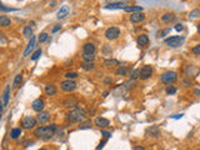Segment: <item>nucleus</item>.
Segmentation results:
<instances>
[{"label":"nucleus","instance_id":"nucleus-53","mask_svg":"<svg viewBox=\"0 0 200 150\" xmlns=\"http://www.w3.org/2000/svg\"><path fill=\"white\" fill-rule=\"evenodd\" d=\"M0 119H2V113H0Z\"/></svg>","mask_w":200,"mask_h":150},{"label":"nucleus","instance_id":"nucleus-45","mask_svg":"<svg viewBox=\"0 0 200 150\" xmlns=\"http://www.w3.org/2000/svg\"><path fill=\"white\" fill-rule=\"evenodd\" d=\"M173 118L174 119H180V118H183V114H177V115H174Z\"/></svg>","mask_w":200,"mask_h":150},{"label":"nucleus","instance_id":"nucleus-48","mask_svg":"<svg viewBox=\"0 0 200 150\" xmlns=\"http://www.w3.org/2000/svg\"><path fill=\"white\" fill-rule=\"evenodd\" d=\"M134 150H145V149H144L143 146H135V148H134Z\"/></svg>","mask_w":200,"mask_h":150},{"label":"nucleus","instance_id":"nucleus-8","mask_svg":"<svg viewBox=\"0 0 200 150\" xmlns=\"http://www.w3.org/2000/svg\"><path fill=\"white\" fill-rule=\"evenodd\" d=\"M60 86H61V89L64 91H68V93H70V91L77 89V83L73 81V80H64L61 84H60Z\"/></svg>","mask_w":200,"mask_h":150},{"label":"nucleus","instance_id":"nucleus-24","mask_svg":"<svg viewBox=\"0 0 200 150\" xmlns=\"http://www.w3.org/2000/svg\"><path fill=\"white\" fill-rule=\"evenodd\" d=\"M10 24H11V21H10V19L8 18L6 15H2V16H0V25H2V27L6 28V27H9Z\"/></svg>","mask_w":200,"mask_h":150},{"label":"nucleus","instance_id":"nucleus-32","mask_svg":"<svg viewBox=\"0 0 200 150\" xmlns=\"http://www.w3.org/2000/svg\"><path fill=\"white\" fill-rule=\"evenodd\" d=\"M65 78L66 80H73L75 78H78V73H75V71H68L65 74Z\"/></svg>","mask_w":200,"mask_h":150},{"label":"nucleus","instance_id":"nucleus-7","mask_svg":"<svg viewBox=\"0 0 200 150\" xmlns=\"http://www.w3.org/2000/svg\"><path fill=\"white\" fill-rule=\"evenodd\" d=\"M120 35V29L119 28H109L106 31H105V38L106 39H109V40H114L116 39Z\"/></svg>","mask_w":200,"mask_h":150},{"label":"nucleus","instance_id":"nucleus-12","mask_svg":"<svg viewBox=\"0 0 200 150\" xmlns=\"http://www.w3.org/2000/svg\"><path fill=\"white\" fill-rule=\"evenodd\" d=\"M35 41H36V38H35V36H31V38H30L29 44H28L27 49H25V52H24V58L29 56V54L31 53V50L34 49V46H35Z\"/></svg>","mask_w":200,"mask_h":150},{"label":"nucleus","instance_id":"nucleus-13","mask_svg":"<svg viewBox=\"0 0 200 150\" xmlns=\"http://www.w3.org/2000/svg\"><path fill=\"white\" fill-rule=\"evenodd\" d=\"M49 118H50V114L46 113V111H41L39 113L38 118H36V121L40 123V124H46L49 121Z\"/></svg>","mask_w":200,"mask_h":150},{"label":"nucleus","instance_id":"nucleus-9","mask_svg":"<svg viewBox=\"0 0 200 150\" xmlns=\"http://www.w3.org/2000/svg\"><path fill=\"white\" fill-rule=\"evenodd\" d=\"M69 13H70V6L69 5H63L61 8H60V10L58 11V19H64L65 16H68L69 15Z\"/></svg>","mask_w":200,"mask_h":150},{"label":"nucleus","instance_id":"nucleus-29","mask_svg":"<svg viewBox=\"0 0 200 150\" xmlns=\"http://www.w3.org/2000/svg\"><path fill=\"white\" fill-rule=\"evenodd\" d=\"M81 68L84 69V70H86V71H89V70H93V69H94V63H89V61H85L84 64L81 65Z\"/></svg>","mask_w":200,"mask_h":150},{"label":"nucleus","instance_id":"nucleus-19","mask_svg":"<svg viewBox=\"0 0 200 150\" xmlns=\"http://www.w3.org/2000/svg\"><path fill=\"white\" fill-rule=\"evenodd\" d=\"M45 93H46V95H49V96L55 95V94H56V86L53 85V84H48V85L45 86Z\"/></svg>","mask_w":200,"mask_h":150},{"label":"nucleus","instance_id":"nucleus-20","mask_svg":"<svg viewBox=\"0 0 200 150\" xmlns=\"http://www.w3.org/2000/svg\"><path fill=\"white\" fill-rule=\"evenodd\" d=\"M124 10L127 13L135 14V13H141V11H143V8H141V6H125Z\"/></svg>","mask_w":200,"mask_h":150},{"label":"nucleus","instance_id":"nucleus-17","mask_svg":"<svg viewBox=\"0 0 200 150\" xmlns=\"http://www.w3.org/2000/svg\"><path fill=\"white\" fill-rule=\"evenodd\" d=\"M149 44V36L146 34H141L138 38V45L139 46H146Z\"/></svg>","mask_w":200,"mask_h":150},{"label":"nucleus","instance_id":"nucleus-42","mask_svg":"<svg viewBox=\"0 0 200 150\" xmlns=\"http://www.w3.org/2000/svg\"><path fill=\"white\" fill-rule=\"evenodd\" d=\"M105 143H106V140H103V141H102V143H100V144L98 145V148H96V149H98V150H100V149H103V146H104V144H105Z\"/></svg>","mask_w":200,"mask_h":150},{"label":"nucleus","instance_id":"nucleus-44","mask_svg":"<svg viewBox=\"0 0 200 150\" xmlns=\"http://www.w3.org/2000/svg\"><path fill=\"white\" fill-rule=\"evenodd\" d=\"M61 29V25H58V27H55L54 29H53V33H56L58 30H60Z\"/></svg>","mask_w":200,"mask_h":150},{"label":"nucleus","instance_id":"nucleus-40","mask_svg":"<svg viewBox=\"0 0 200 150\" xmlns=\"http://www.w3.org/2000/svg\"><path fill=\"white\" fill-rule=\"evenodd\" d=\"M0 10H2V11H14L15 9H11V8H6V6H0Z\"/></svg>","mask_w":200,"mask_h":150},{"label":"nucleus","instance_id":"nucleus-22","mask_svg":"<svg viewBox=\"0 0 200 150\" xmlns=\"http://www.w3.org/2000/svg\"><path fill=\"white\" fill-rule=\"evenodd\" d=\"M9 96H10V86H6L5 93L3 95V104H4V106H6L8 103H9Z\"/></svg>","mask_w":200,"mask_h":150},{"label":"nucleus","instance_id":"nucleus-51","mask_svg":"<svg viewBox=\"0 0 200 150\" xmlns=\"http://www.w3.org/2000/svg\"><path fill=\"white\" fill-rule=\"evenodd\" d=\"M198 31H199V34H200V23L198 24Z\"/></svg>","mask_w":200,"mask_h":150},{"label":"nucleus","instance_id":"nucleus-14","mask_svg":"<svg viewBox=\"0 0 200 150\" xmlns=\"http://www.w3.org/2000/svg\"><path fill=\"white\" fill-rule=\"evenodd\" d=\"M94 123H95L96 127H99V128H106V127H109V125H110V121L108 119H105V118H96L94 120Z\"/></svg>","mask_w":200,"mask_h":150},{"label":"nucleus","instance_id":"nucleus-6","mask_svg":"<svg viewBox=\"0 0 200 150\" xmlns=\"http://www.w3.org/2000/svg\"><path fill=\"white\" fill-rule=\"evenodd\" d=\"M153 75V68L150 65H144L143 68L140 69V79L141 80H148L150 77Z\"/></svg>","mask_w":200,"mask_h":150},{"label":"nucleus","instance_id":"nucleus-5","mask_svg":"<svg viewBox=\"0 0 200 150\" xmlns=\"http://www.w3.org/2000/svg\"><path fill=\"white\" fill-rule=\"evenodd\" d=\"M165 43L168 44L171 48H178L183 43H184V38L183 36H170L169 39L165 40Z\"/></svg>","mask_w":200,"mask_h":150},{"label":"nucleus","instance_id":"nucleus-47","mask_svg":"<svg viewBox=\"0 0 200 150\" xmlns=\"http://www.w3.org/2000/svg\"><path fill=\"white\" fill-rule=\"evenodd\" d=\"M113 80H111V78H106L105 79V84H109V83H111Z\"/></svg>","mask_w":200,"mask_h":150},{"label":"nucleus","instance_id":"nucleus-54","mask_svg":"<svg viewBox=\"0 0 200 150\" xmlns=\"http://www.w3.org/2000/svg\"><path fill=\"white\" fill-rule=\"evenodd\" d=\"M0 6H2V3H0Z\"/></svg>","mask_w":200,"mask_h":150},{"label":"nucleus","instance_id":"nucleus-26","mask_svg":"<svg viewBox=\"0 0 200 150\" xmlns=\"http://www.w3.org/2000/svg\"><path fill=\"white\" fill-rule=\"evenodd\" d=\"M21 135V129L20 128H15L10 131V138L11 139H18Z\"/></svg>","mask_w":200,"mask_h":150},{"label":"nucleus","instance_id":"nucleus-21","mask_svg":"<svg viewBox=\"0 0 200 150\" xmlns=\"http://www.w3.org/2000/svg\"><path fill=\"white\" fill-rule=\"evenodd\" d=\"M130 73V68L129 66H120V68L116 70V75H121V77H124V75H128Z\"/></svg>","mask_w":200,"mask_h":150},{"label":"nucleus","instance_id":"nucleus-41","mask_svg":"<svg viewBox=\"0 0 200 150\" xmlns=\"http://www.w3.org/2000/svg\"><path fill=\"white\" fill-rule=\"evenodd\" d=\"M183 29H184V27H183L181 24L175 25V30H177V31H183Z\"/></svg>","mask_w":200,"mask_h":150},{"label":"nucleus","instance_id":"nucleus-50","mask_svg":"<svg viewBox=\"0 0 200 150\" xmlns=\"http://www.w3.org/2000/svg\"><path fill=\"white\" fill-rule=\"evenodd\" d=\"M56 5V2H52V3H50V6H55Z\"/></svg>","mask_w":200,"mask_h":150},{"label":"nucleus","instance_id":"nucleus-52","mask_svg":"<svg viewBox=\"0 0 200 150\" xmlns=\"http://www.w3.org/2000/svg\"><path fill=\"white\" fill-rule=\"evenodd\" d=\"M39 150H46V149H44V148H43V149H39Z\"/></svg>","mask_w":200,"mask_h":150},{"label":"nucleus","instance_id":"nucleus-37","mask_svg":"<svg viewBox=\"0 0 200 150\" xmlns=\"http://www.w3.org/2000/svg\"><path fill=\"white\" fill-rule=\"evenodd\" d=\"M40 55H41V49L35 50L34 54L31 55V60H36V59H39V56H40Z\"/></svg>","mask_w":200,"mask_h":150},{"label":"nucleus","instance_id":"nucleus-35","mask_svg":"<svg viewBox=\"0 0 200 150\" xmlns=\"http://www.w3.org/2000/svg\"><path fill=\"white\" fill-rule=\"evenodd\" d=\"M166 94H170V95H173V94H175L177 93V88L175 86H173V85H169L168 88H166Z\"/></svg>","mask_w":200,"mask_h":150},{"label":"nucleus","instance_id":"nucleus-36","mask_svg":"<svg viewBox=\"0 0 200 150\" xmlns=\"http://www.w3.org/2000/svg\"><path fill=\"white\" fill-rule=\"evenodd\" d=\"M111 48L109 46V45H104V48H103V54L104 55H110L111 54Z\"/></svg>","mask_w":200,"mask_h":150},{"label":"nucleus","instance_id":"nucleus-4","mask_svg":"<svg viewBox=\"0 0 200 150\" xmlns=\"http://www.w3.org/2000/svg\"><path fill=\"white\" fill-rule=\"evenodd\" d=\"M177 78H178V75L175 71H166L161 75L160 80L164 83V84H171V83H174L175 80H177Z\"/></svg>","mask_w":200,"mask_h":150},{"label":"nucleus","instance_id":"nucleus-25","mask_svg":"<svg viewBox=\"0 0 200 150\" xmlns=\"http://www.w3.org/2000/svg\"><path fill=\"white\" fill-rule=\"evenodd\" d=\"M175 19V15L173 14V13H166V14H164L163 16H161V20L164 21V23H170V21H173Z\"/></svg>","mask_w":200,"mask_h":150},{"label":"nucleus","instance_id":"nucleus-18","mask_svg":"<svg viewBox=\"0 0 200 150\" xmlns=\"http://www.w3.org/2000/svg\"><path fill=\"white\" fill-rule=\"evenodd\" d=\"M125 3H110V4H108L105 5L104 8L105 9H124V6Z\"/></svg>","mask_w":200,"mask_h":150},{"label":"nucleus","instance_id":"nucleus-1","mask_svg":"<svg viewBox=\"0 0 200 150\" xmlns=\"http://www.w3.org/2000/svg\"><path fill=\"white\" fill-rule=\"evenodd\" d=\"M55 131H56V125L52 124L49 127H40V128L35 129L34 134L36 138H39L41 140H49L55 135Z\"/></svg>","mask_w":200,"mask_h":150},{"label":"nucleus","instance_id":"nucleus-23","mask_svg":"<svg viewBox=\"0 0 200 150\" xmlns=\"http://www.w3.org/2000/svg\"><path fill=\"white\" fill-rule=\"evenodd\" d=\"M77 104H78V99H75V98H68L64 102V106H66V108L74 106V105H77Z\"/></svg>","mask_w":200,"mask_h":150},{"label":"nucleus","instance_id":"nucleus-11","mask_svg":"<svg viewBox=\"0 0 200 150\" xmlns=\"http://www.w3.org/2000/svg\"><path fill=\"white\" fill-rule=\"evenodd\" d=\"M146 133L150 136H153V138H158V136H160V134H161L160 128L158 127V125H153V127H150Z\"/></svg>","mask_w":200,"mask_h":150},{"label":"nucleus","instance_id":"nucleus-31","mask_svg":"<svg viewBox=\"0 0 200 150\" xmlns=\"http://www.w3.org/2000/svg\"><path fill=\"white\" fill-rule=\"evenodd\" d=\"M199 16H200V10L199 9H194V10H191L189 13V18L190 19H196V18H199Z\"/></svg>","mask_w":200,"mask_h":150},{"label":"nucleus","instance_id":"nucleus-15","mask_svg":"<svg viewBox=\"0 0 200 150\" xmlns=\"http://www.w3.org/2000/svg\"><path fill=\"white\" fill-rule=\"evenodd\" d=\"M145 19V15L143 13H135L130 15V21L131 23H140Z\"/></svg>","mask_w":200,"mask_h":150},{"label":"nucleus","instance_id":"nucleus-2","mask_svg":"<svg viewBox=\"0 0 200 150\" xmlns=\"http://www.w3.org/2000/svg\"><path fill=\"white\" fill-rule=\"evenodd\" d=\"M66 118H68V120L70 123H79L85 119V111L80 109V108H75V109H73L68 113Z\"/></svg>","mask_w":200,"mask_h":150},{"label":"nucleus","instance_id":"nucleus-49","mask_svg":"<svg viewBox=\"0 0 200 150\" xmlns=\"http://www.w3.org/2000/svg\"><path fill=\"white\" fill-rule=\"evenodd\" d=\"M194 93H195L196 95H200V90H199V89H194Z\"/></svg>","mask_w":200,"mask_h":150},{"label":"nucleus","instance_id":"nucleus-3","mask_svg":"<svg viewBox=\"0 0 200 150\" xmlns=\"http://www.w3.org/2000/svg\"><path fill=\"white\" fill-rule=\"evenodd\" d=\"M36 119L33 118V116H25L21 121V127L23 129H27V130H30V129H34V127L36 125Z\"/></svg>","mask_w":200,"mask_h":150},{"label":"nucleus","instance_id":"nucleus-34","mask_svg":"<svg viewBox=\"0 0 200 150\" xmlns=\"http://www.w3.org/2000/svg\"><path fill=\"white\" fill-rule=\"evenodd\" d=\"M104 64H105L106 66H110V65H120V63H119L118 60H114V59H106V60L104 61Z\"/></svg>","mask_w":200,"mask_h":150},{"label":"nucleus","instance_id":"nucleus-30","mask_svg":"<svg viewBox=\"0 0 200 150\" xmlns=\"http://www.w3.org/2000/svg\"><path fill=\"white\" fill-rule=\"evenodd\" d=\"M139 77H140V70L139 69H135V70L130 71V80H136Z\"/></svg>","mask_w":200,"mask_h":150},{"label":"nucleus","instance_id":"nucleus-27","mask_svg":"<svg viewBox=\"0 0 200 150\" xmlns=\"http://www.w3.org/2000/svg\"><path fill=\"white\" fill-rule=\"evenodd\" d=\"M81 58L84 59L85 61H89V63H93L94 59H95V55L94 54H88V53H83L81 54Z\"/></svg>","mask_w":200,"mask_h":150},{"label":"nucleus","instance_id":"nucleus-33","mask_svg":"<svg viewBox=\"0 0 200 150\" xmlns=\"http://www.w3.org/2000/svg\"><path fill=\"white\" fill-rule=\"evenodd\" d=\"M23 34H24V36H27V38H31V36H33V35H31V34H33L31 28H30V27H25Z\"/></svg>","mask_w":200,"mask_h":150},{"label":"nucleus","instance_id":"nucleus-28","mask_svg":"<svg viewBox=\"0 0 200 150\" xmlns=\"http://www.w3.org/2000/svg\"><path fill=\"white\" fill-rule=\"evenodd\" d=\"M23 81V75L21 74H18L15 77V79H14V83H13V86L15 88V89H18L19 88V85H20V83Z\"/></svg>","mask_w":200,"mask_h":150},{"label":"nucleus","instance_id":"nucleus-43","mask_svg":"<svg viewBox=\"0 0 200 150\" xmlns=\"http://www.w3.org/2000/svg\"><path fill=\"white\" fill-rule=\"evenodd\" d=\"M102 134H103L105 138H109V136H110V133H108V131H102Z\"/></svg>","mask_w":200,"mask_h":150},{"label":"nucleus","instance_id":"nucleus-16","mask_svg":"<svg viewBox=\"0 0 200 150\" xmlns=\"http://www.w3.org/2000/svg\"><path fill=\"white\" fill-rule=\"evenodd\" d=\"M83 53H88V54H95V45L91 43H86L83 46Z\"/></svg>","mask_w":200,"mask_h":150},{"label":"nucleus","instance_id":"nucleus-39","mask_svg":"<svg viewBox=\"0 0 200 150\" xmlns=\"http://www.w3.org/2000/svg\"><path fill=\"white\" fill-rule=\"evenodd\" d=\"M193 53H194L195 55H200V44H198V45H195V46L193 48Z\"/></svg>","mask_w":200,"mask_h":150},{"label":"nucleus","instance_id":"nucleus-38","mask_svg":"<svg viewBox=\"0 0 200 150\" xmlns=\"http://www.w3.org/2000/svg\"><path fill=\"white\" fill-rule=\"evenodd\" d=\"M48 40V34L46 33H41V34L39 35V41L40 43H44V41Z\"/></svg>","mask_w":200,"mask_h":150},{"label":"nucleus","instance_id":"nucleus-10","mask_svg":"<svg viewBox=\"0 0 200 150\" xmlns=\"http://www.w3.org/2000/svg\"><path fill=\"white\" fill-rule=\"evenodd\" d=\"M31 106H33V110H35L38 113H41V111H43V109H44V102L41 99H36V100L33 102Z\"/></svg>","mask_w":200,"mask_h":150},{"label":"nucleus","instance_id":"nucleus-46","mask_svg":"<svg viewBox=\"0 0 200 150\" xmlns=\"http://www.w3.org/2000/svg\"><path fill=\"white\" fill-rule=\"evenodd\" d=\"M3 109H4V104H3V102H2V99H0V113L3 111Z\"/></svg>","mask_w":200,"mask_h":150}]
</instances>
